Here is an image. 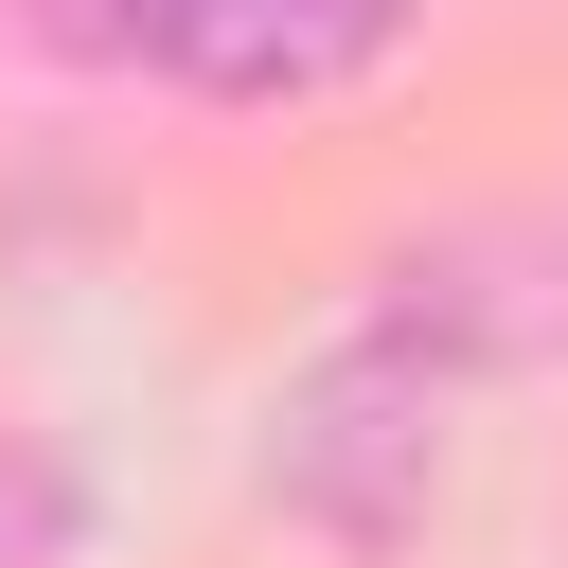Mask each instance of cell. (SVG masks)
<instances>
[{"mask_svg": "<svg viewBox=\"0 0 568 568\" xmlns=\"http://www.w3.org/2000/svg\"><path fill=\"white\" fill-rule=\"evenodd\" d=\"M408 18L426 0H89L71 53L160 71L195 106H337V89H373L408 53Z\"/></svg>", "mask_w": 568, "mask_h": 568, "instance_id": "2", "label": "cell"}, {"mask_svg": "<svg viewBox=\"0 0 568 568\" xmlns=\"http://www.w3.org/2000/svg\"><path fill=\"white\" fill-rule=\"evenodd\" d=\"M18 18H53V36H71V18H89V0H18Z\"/></svg>", "mask_w": 568, "mask_h": 568, "instance_id": "3", "label": "cell"}, {"mask_svg": "<svg viewBox=\"0 0 568 568\" xmlns=\"http://www.w3.org/2000/svg\"><path fill=\"white\" fill-rule=\"evenodd\" d=\"M444 426H462V337H426V302H373L266 426V479L320 515V532H408V497L444 479Z\"/></svg>", "mask_w": 568, "mask_h": 568, "instance_id": "1", "label": "cell"}]
</instances>
